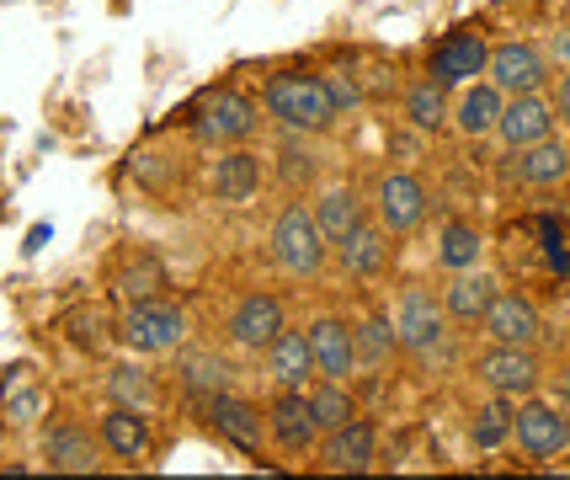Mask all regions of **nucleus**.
<instances>
[{
  "instance_id": "1",
  "label": "nucleus",
  "mask_w": 570,
  "mask_h": 480,
  "mask_svg": "<svg viewBox=\"0 0 570 480\" xmlns=\"http://www.w3.org/2000/svg\"><path fill=\"white\" fill-rule=\"evenodd\" d=\"M262 107L283 134H304V139H315L336 124V101L325 91V76H304V70H283L267 80Z\"/></svg>"
},
{
  "instance_id": "2",
  "label": "nucleus",
  "mask_w": 570,
  "mask_h": 480,
  "mask_svg": "<svg viewBox=\"0 0 570 480\" xmlns=\"http://www.w3.org/2000/svg\"><path fill=\"white\" fill-rule=\"evenodd\" d=\"M273 262L288 278H321L331 262V241H325L321 219L309 203H288L273 225Z\"/></svg>"
},
{
  "instance_id": "3",
  "label": "nucleus",
  "mask_w": 570,
  "mask_h": 480,
  "mask_svg": "<svg viewBox=\"0 0 570 480\" xmlns=\"http://www.w3.org/2000/svg\"><path fill=\"white\" fill-rule=\"evenodd\" d=\"M118 342H124L134 357H160V353H176L187 342V310L171 304L166 294L155 300H134L118 321Z\"/></svg>"
},
{
  "instance_id": "4",
  "label": "nucleus",
  "mask_w": 570,
  "mask_h": 480,
  "mask_svg": "<svg viewBox=\"0 0 570 480\" xmlns=\"http://www.w3.org/2000/svg\"><path fill=\"white\" fill-rule=\"evenodd\" d=\"M395 331H400V353H411L416 363L448 353L453 342V321L443 315V300L426 294V288H405L395 304Z\"/></svg>"
},
{
  "instance_id": "5",
  "label": "nucleus",
  "mask_w": 570,
  "mask_h": 480,
  "mask_svg": "<svg viewBox=\"0 0 570 480\" xmlns=\"http://www.w3.org/2000/svg\"><path fill=\"white\" fill-rule=\"evenodd\" d=\"M262 128V107L246 97V91H208V97L193 107V134L214 150H229V145H250Z\"/></svg>"
},
{
  "instance_id": "6",
  "label": "nucleus",
  "mask_w": 570,
  "mask_h": 480,
  "mask_svg": "<svg viewBox=\"0 0 570 480\" xmlns=\"http://www.w3.org/2000/svg\"><path fill=\"white\" fill-rule=\"evenodd\" d=\"M512 443L522 459H560L570 449V411L544 401L539 390L512 405Z\"/></svg>"
},
{
  "instance_id": "7",
  "label": "nucleus",
  "mask_w": 570,
  "mask_h": 480,
  "mask_svg": "<svg viewBox=\"0 0 570 480\" xmlns=\"http://www.w3.org/2000/svg\"><path fill=\"white\" fill-rule=\"evenodd\" d=\"M474 380L485 384L491 395H507V401H522L544 384V363L533 347H507V342H491L485 353L474 357Z\"/></svg>"
},
{
  "instance_id": "8",
  "label": "nucleus",
  "mask_w": 570,
  "mask_h": 480,
  "mask_svg": "<svg viewBox=\"0 0 570 480\" xmlns=\"http://www.w3.org/2000/svg\"><path fill=\"white\" fill-rule=\"evenodd\" d=\"M485 80L497 86L501 97H528V91H549L554 70H549V53L539 43L518 38V43H491Z\"/></svg>"
},
{
  "instance_id": "9",
  "label": "nucleus",
  "mask_w": 570,
  "mask_h": 480,
  "mask_svg": "<svg viewBox=\"0 0 570 480\" xmlns=\"http://www.w3.org/2000/svg\"><path fill=\"white\" fill-rule=\"evenodd\" d=\"M368 208L390 235H411V229H422V219L432 214V193H426V182L416 177V172H384L379 187H373Z\"/></svg>"
},
{
  "instance_id": "10",
  "label": "nucleus",
  "mask_w": 570,
  "mask_h": 480,
  "mask_svg": "<svg viewBox=\"0 0 570 480\" xmlns=\"http://www.w3.org/2000/svg\"><path fill=\"white\" fill-rule=\"evenodd\" d=\"M267 443L288 459H309L315 443H321V422L309 411V395L304 390H277L273 405H267Z\"/></svg>"
},
{
  "instance_id": "11",
  "label": "nucleus",
  "mask_w": 570,
  "mask_h": 480,
  "mask_svg": "<svg viewBox=\"0 0 570 480\" xmlns=\"http://www.w3.org/2000/svg\"><path fill=\"white\" fill-rule=\"evenodd\" d=\"M315 459H321V470H331V476H368L373 464H379V428H373L368 417H352L342 428L321 432Z\"/></svg>"
},
{
  "instance_id": "12",
  "label": "nucleus",
  "mask_w": 570,
  "mask_h": 480,
  "mask_svg": "<svg viewBox=\"0 0 570 480\" xmlns=\"http://www.w3.org/2000/svg\"><path fill=\"white\" fill-rule=\"evenodd\" d=\"M203 417L214 422L224 443H235V449H246V454H262V443H267V411L246 395H235V390H214V395H203Z\"/></svg>"
},
{
  "instance_id": "13",
  "label": "nucleus",
  "mask_w": 570,
  "mask_h": 480,
  "mask_svg": "<svg viewBox=\"0 0 570 480\" xmlns=\"http://www.w3.org/2000/svg\"><path fill=\"white\" fill-rule=\"evenodd\" d=\"M485 59H491V38L480 27H459V32H448L443 43L432 49V70L426 76L438 86H448V91H459V86L485 76Z\"/></svg>"
},
{
  "instance_id": "14",
  "label": "nucleus",
  "mask_w": 570,
  "mask_h": 480,
  "mask_svg": "<svg viewBox=\"0 0 570 480\" xmlns=\"http://www.w3.org/2000/svg\"><path fill=\"white\" fill-rule=\"evenodd\" d=\"M283 326H288V310H283V300L267 294V288L240 294L235 310H229V342H235V347H246V353H267Z\"/></svg>"
},
{
  "instance_id": "15",
  "label": "nucleus",
  "mask_w": 570,
  "mask_h": 480,
  "mask_svg": "<svg viewBox=\"0 0 570 480\" xmlns=\"http://www.w3.org/2000/svg\"><path fill=\"white\" fill-rule=\"evenodd\" d=\"M480 331H485L491 342H507V347H539V342H544V315H539V304L528 300V294L497 288V300L485 310Z\"/></svg>"
},
{
  "instance_id": "16",
  "label": "nucleus",
  "mask_w": 570,
  "mask_h": 480,
  "mask_svg": "<svg viewBox=\"0 0 570 480\" xmlns=\"http://www.w3.org/2000/svg\"><path fill=\"white\" fill-rule=\"evenodd\" d=\"M38 454H43V464L49 470H59V476H91V470H101V438L91 428H80V422H53L49 432H43V443H38Z\"/></svg>"
},
{
  "instance_id": "17",
  "label": "nucleus",
  "mask_w": 570,
  "mask_h": 480,
  "mask_svg": "<svg viewBox=\"0 0 570 480\" xmlns=\"http://www.w3.org/2000/svg\"><path fill=\"white\" fill-rule=\"evenodd\" d=\"M262 182H267L262 155L250 150V145H229V150H219L214 172H208V193L219 203H229V208H246L262 193Z\"/></svg>"
},
{
  "instance_id": "18",
  "label": "nucleus",
  "mask_w": 570,
  "mask_h": 480,
  "mask_svg": "<svg viewBox=\"0 0 570 480\" xmlns=\"http://www.w3.org/2000/svg\"><path fill=\"white\" fill-rule=\"evenodd\" d=\"M97 438L101 449L124 464H145L155 454V428H149V411H139V405H107L97 422Z\"/></svg>"
},
{
  "instance_id": "19",
  "label": "nucleus",
  "mask_w": 570,
  "mask_h": 480,
  "mask_svg": "<svg viewBox=\"0 0 570 480\" xmlns=\"http://www.w3.org/2000/svg\"><path fill=\"white\" fill-rule=\"evenodd\" d=\"M560 118H554V101L549 91H528V97H507L497 118V139L507 150H522V145H539L544 134H554Z\"/></svg>"
},
{
  "instance_id": "20",
  "label": "nucleus",
  "mask_w": 570,
  "mask_h": 480,
  "mask_svg": "<svg viewBox=\"0 0 570 480\" xmlns=\"http://www.w3.org/2000/svg\"><path fill=\"white\" fill-rule=\"evenodd\" d=\"M309 353H315V380H347L357 374V342H352V321L342 315H321L309 321Z\"/></svg>"
},
{
  "instance_id": "21",
  "label": "nucleus",
  "mask_w": 570,
  "mask_h": 480,
  "mask_svg": "<svg viewBox=\"0 0 570 480\" xmlns=\"http://www.w3.org/2000/svg\"><path fill=\"white\" fill-rule=\"evenodd\" d=\"M331 256H336V267H342L347 278L373 283L379 273H384V267H390V229H384L368 214V219L352 229L347 241H336V246H331Z\"/></svg>"
},
{
  "instance_id": "22",
  "label": "nucleus",
  "mask_w": 570,
  "mask_h": 480,
  "mask_svg": "<svg viewBox=\"0 0 570 480\" xmlns=\"http://www.w3.org/2000/svg\"><path fill=\"white\" fill-rule=\"evenodd\" d=\"M512 172H518L522 187H533V193H560L570 182V145L560 139V134H544L539 145H522V150H512Z\"/></svg>"
},
{
  "instance_id": "23",
  "label": "nucleus",
  "mask_w": 570,
  "mask_h": 480,
  "mask_svg": "<svg viewBox=\"0 0 570 480\" xmlns=\"http://www.w3.org/2000/svg\"><path fill=\"white\" fill-rule=\"evenodd\" d=\"M438 300H443V315L453 321V326H480L485 310H491V300H497V278L480 273V267L448 273V283L438 288Z\"/></svg>"
},
{
  "instance_id": "24",
  "label": "nucleus",
  "mask_w": 570,
  "mask_h": 480,
  "mask_svg": "<svg viewBox=\"0 0 570 480\" xmlns=\"http://www.w3.org/2000/svg\"><path fill=\"white\" fill-rule=\"evenodd\" d=\"M267 380L273 390H309L315 384V353H309V331L283 326L277 342L267 347Z\"/></svg>"
},
{
  "instance_id": "25",
  "label": "nucleus",
  "mask_w": 570,
  "mask_h": 480,
  "mask_svg": "<svg viewBox=\"0 0 570 480\" xmlns=\"http://www.w3.org/2000/svg\"><path fill=\"white\" fill-rule=\"evenodd\" d=\"M501 101H507V97H501L497 86L480 76V80H470V86H459V97H453V107H448V124L459 128L464 139H497Z\"/></svg>"
},
{
  "instance_id": "26",
  "label": "nucleus",
  "mask_w": 570,
  "mask_h": 480,
  "mask_svg": "<svg viewBox=\"0 0 570 480\" xmlns=\"http://www.w3.org/2000/svg\"><path fill=\"white\" fill-rule=\"evenodd\" d=\"M309 208H315V219H321V229H325V241H331V246H336V241H347L352 229H357L373 214L368 203H363V193H357V187H347V182L325 187V193L309 203Z\"/></svg>"
},
{
  "instance_id": "27",
  "label": "nucleus",
  "mask_w": 570,
  "mask_h": 480,
  "mask_svg": "<svg viewBox=\"0 0 570 480\" xmlns=\"http://www.w3.org/2000/svg\"><path fill=\"white\" fill-rule=\"evenodd\" d=\"M448 107H453V97H448V86H438V80H411L405 86V101H400V112H405V124L416 128V134H438V128H448Z\"/></svg>"
},
{
  "instance_id": "28",
  "label": "nucleus",
  "mask_w": 570,
  "mask_h": 480,
  "mask_svg": "<svg viewBox=\"0 0 570 480\" xmlns=\"http://www.w3.org/2000/svg\"><path fill=\"white\" fill-rule=\"evenodd\" d=\"M480 256H485L480 225H470V219H443V229H438V267H443V273H464V267H480Z\"/></svg>"
},
{
  "instance_id": "29",
  "label": "nucleus",
  "mask_w": 570,
  "mask_h": 480,
  "mask_svg": "<svg viewBox=\"0 0 570 480\" xmlns=\"http://www.w3.org/2000/svg\"><path fill=\"white\" fill-rule=\"evenodd\" d=\"M352 342H357V369H384L390 357L400 353V331H395V315L373 310L352 326Z\"/></svg>"
},
{
  "instance_id": "30",
  "label": "nucleus",
  "mask_w": 570,
  "mask_h": 480,
  "mask_svg": "<svg viewBox=\"0 0 570 480\" xmlns=\"http://www.w3.org/2000/svg\"><path fill=\"white\" fill-rule=\"evenodd\" d=\"M512 405L507 395H491L485 405H474L470 417V443L480 449V454H497V449H507L512 443Z\"/></svg>"
},
{
  "instance_id": "31",
  "label": "nucleus",
  "mask_w": 570,
  "mask_h": 480,
  "mask_svg": "<svg viewBox=\"0 0 570 480\" xmlns=\"http://www.w3.org/2000/svg\"><path fill=\"white\" fill-rule=\"evenodd\" d=\"M107 401L155 411V405H160V384L149 380V369H139V363H112V369H107Z\"/></svg>"
},
{
  "instance_id": "32",
  "label": "nucleus",
  "mask_w": 570,
  "mask_h": 480,
  "mask_svg": "<svg viewBox=\"0 0 570 480\" xmlns=\"http://www.w3.org/2000/svg\"><path fill=\"white\" fill-rule=\"evenodd\" d=\"M304 395H309V411H315L321 432L342 428V422H352V417H357V401H352L347 380H315Z\"/></svg>"
},
{
  "instance_id": "33",
  "label": "nucleus",
  "mask_w": 570,
  "mask_h": 480,
  "mask_svg": "<svg viewBox=\"0 0 570 480\" xmlns=\"http://www.w3.org/2000/svg\"><path fill=\"white\" fill-rule=\"evenodd\" d=\"M118 288H124V300H155V294H166V267L155 262L149 252H139L134 262L124 267V278H118Z\"/></svg>"
},
{
  "instance_id": "34",
  "label": "nucleus",
  "mask_w": 570,
  "mask_h": 480,
  "mask_svg": "<svg viewBox=\"0 0 570 480\" xmlns=\"http://www.w3.org/2000/svg\"><path fill=\"white\" fill-rule=\"evenodd\" d=\"M181 384L193 390V395H214V390H229V363L214 353H198L181 363Z\"/></svg>"
},
{
  "instance_id": "35",
  "label": "nucleus",
  "mask_w": 570,
  "mask_h": 480,
  "mask_svg": "<svg viewBox=\"0 0 570 480\" xmlns=\"http://www.w3.org/2000/svg\"><path fill=\"white\" fill-rule=\"evenodd\" d=\"M277 160H283V182H288V187H298V177L309 182L315 172H321L315 150H304V134H288V145H283V155H277Z\"/></svg>"
},
{
  "instance_id": "36",
  "label": "nucleus",
  "mask_w": 570,
  "mask_h": 480,
  "mask_svg": "<svg viewBox=\"0 0 570 480\" xmlns=\"http://www.w3.org/2000/svg\"><path fill=\"white\" fill-rule=\"evenodd\" d=\"M325 91L336 101V118L352 112V107H363V86H357V76H347V70H331V76H325Z\"/></svg>"
},
{
  "instance_id": "37",
  "label": "nucleus",
  "mask_w": 570,
  "mask_h": 480,
  "mask_svg": "<svg viewBox=\"0 0 570 480\" xmlns=\"http://www.w3.org/2000/svg\"><path fill=\"white\" fill-rule=\"evenodd\" d=\"M38 411H43V395H38V390H17V395L6 401V417H11L17 428H27V422H38Z\"/></svg>"
},
{
  "instance_id": "38",
  "label": "nucleus",
  "mask_w": 570,
  "mask_h": 480,
  "mask_svg": "<svg viewBox=\"0 0 570 480\" xmlns=\"http://www.w3.org/2000/svg\"><path fill=\"white\" fill-rule=\"evenodd\" d=\"M549 101H554V118H560V124H570V70H560V80H554Z\"/></svg>"
},
{
  "instance_id": "39",
  "label": "nucleus",
  "mask_w": 570,
  "mask_h": 480,
  "mask_svg": "<svg viewBox=\"0 0 570 480\" xmlns=\"http://www.w3.org/2000/svg\"><path fill=\"white\" fill-rule=\"evenodd\" d=\"M554 53H560V59H570V38H554Z\"/></svg>"
},
{
  "instance_id": "40",
  "label": "nucleus",
  "mask_w": 570,
  "mask_h": 480,
  "mask_svg": "<svg viewBox=\"0 0 570 480\" xmlns=\"http://www.w3.org/2000/svg\"><path fill=\"white\" fill-rule=\"evenodd\" d=\"M566 145H570V134H566Z\"/></svg>"
}]
</instances>
